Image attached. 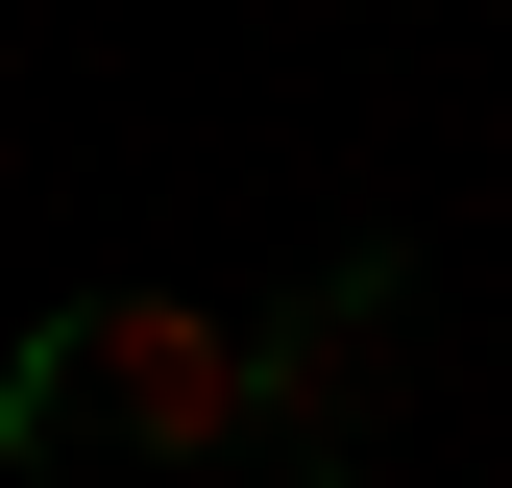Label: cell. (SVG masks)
Segmentation results:
<instances>
[{
    "mask_svg": "<svg viewBox=\"0 0 512 488\" xmlns=\"http://www.w3.org/2000/svg\"><path fill=\"white\" fill-rule=\"evenodd\" d=\"M49 391L122 464H244V318H196V293H74L49 318Z\"/></svg>",
    "mask_w": 512,
    "mask_h": 488,
    "instance_id": "6da1fadb",
    "label": "cell"
},
{
    "mask_svg": "<svg viewBox=\"0 0 512 488\" xmlns=\"http://www.w3.org/2000/svg\"><path fill=\"white\" fill-rule=\"evenodd\" d=\"M391 342H415V269L342 244L293 318H244V440H293V488H342V440L391 415Z\"/></svg>",
    "mask_w": 512,
    "mask_h": 488,
    "instance_id": "7a4b0ae2",
    "label": "cell"
}]
</instances>
